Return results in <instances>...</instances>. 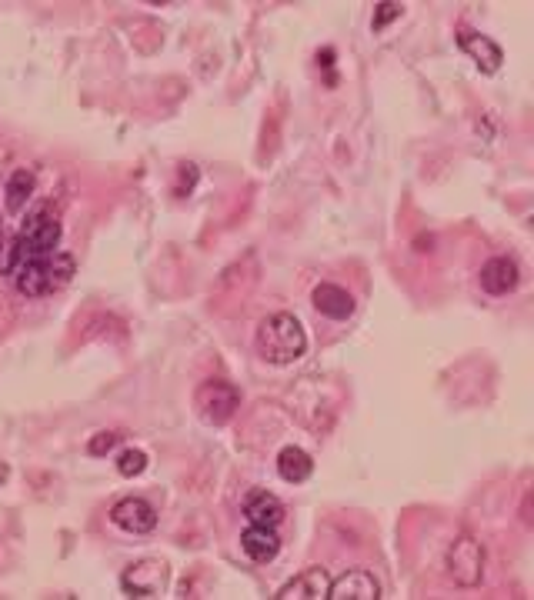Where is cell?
<instances>
[{
  "instance_id": "1",
  "label": "cell",
  "mask_w": 534,
  "mask_h": 600,
  "mask_svg": "<svg viewBox=\"0 0 534 600\" xmlns=\"http://www.w3.org/2000/svg\"><path fill=\"white\" fill-rule=\"evenodd\" d=\"M257 354H261L267 364H294L308 354V334H304V324L288 310H278V314L264 317L261 327H257Z\"/></svg>"
},
{
  "instance_id": "2",
  "label": "cell",
  "mask_w": 534,
  "mask_h": 600,
  "mask_svg": "<svg viewBox=\"0 0 534 600\" xmlns=\"http://www.w3.org/2000/svg\"><path fill=\"white\" fill-rule=\"evenodd\" d=\"M71 277H74V257L64 254V250L44 257H27L14 270V284L24 297H47L71 284Z\"/></svg>"
},
{
  "instance_id": "3",
  "label": "cell",
  "mask_w": 534,
  "mask_h": 600,
  "mask_svg": "<svg viewBox=\"0 0 534 600\" xmlns=\"http://www.w3.org/2000/svg\"><path fill=\"white\" fill-rule=\"evenodd\" d=\"M61 220L47 204H41L37 210L27 214V220L21 224V230L11 237L14 244V257H17V267H21V260L27 257H44V254H57V247H61ZM14 267V270H17Z\"/></svg>"
},
{
  "instance_id": "4",
  "label": "cell",
  "mask_w": 534,
  "mask_h": 600,
  "mask_svg": "<svg viewBox=\"0 0 534 600\" xmlns=\"http://www.w3.org/2000/svg\"><path fill=\"white\" fill-rule=\"evenodd\" d=\"M444 570L458 587H478L484 580V547L471 534L454 537L444 550Z\"/></svg>"
},
{
  "instance_id": "5",
  "label": "cell",
  "mask_w": 534,
  "mask_h": 600,
  "mask_svg": "<svg viewBox=\"0 0 534 600\" xmlns=\"http://www.w3.org/2000/svg\"><path fill=\"white\" fill-rule=\"evenodd\" d=\"M237 407H241V390L227 384V380H207L197 390V410H201L207 424H227Z\"/></svg>"
},
{
  "instance_id": "6",
  "label": "cell",
  "mask_w": 534,
  "mask_h": 600,
  "mask_svg": "<svg viewBox=\"0 0 534 600\" xmlns=\"http://www.w3.org/2000/svg\"><path fill=\"white\" fill-rule=\"evenodd\" d=\"M121 587L127 597L137 600L157 597L167 587V564L164 560H137L121 574Z\"/></svg>"
},
{
  "instance_id": "7",
  "label": "cell",
  "mask_w": 534,
  "mask_h": 600,
  "mask_svg": "<svg viewBox=\"0 0 534 600\" xmlns=\"http://www.w3.org/2000/svg\"><path fill=\"white\" fill-rule=\"evenodd\" d=\"M458 47L478 64L481 74H498L504 64V50L494 44L488 34H478V30H471V27L458 30Z\"/></svg>"
},
{
  "instance_id": "8",
  "label": "cell",
  "mask_w": 534,
  "mask_h": 600,
  "mask_svg": "<svg viewBox=\"0 0 534 600\" xmlns=\"http://www.w3.org/2000/svg\"><path fill=\"white\" fill-rule=\"evenodd\" d=\"M111 520L127 534H151L157 527V510L144 497H124L111 507Z\"/></svg>"
},
{
  "instance_id": "9",
  "label": "cell",
  "mask_w": 534,
  "mask_h": 600,
  "mask_svg": "<svg viewBox=\"0 0 534 600\" xmlns=\"http://www.w3.org/2000/svg\"><path fill=\"white\" fill-rule=\"evenodd\" d=\"M328 587H331V577L324 567H308L304 574L291 577L284 584L274 600H328Z\"/></svg>"
},
{
  "instance_id": "10",
  "label": "cell",
  "mask_w": 534,
  "mask_h": 600,
  "mask_svg": "<svg viewBox=\"0 0 534 600\" xmlns=\"http://www.w3.org/2000/svg\"><path fill=\"white\" fill-rule=\"evenodd\" d=\"M381 584L368 570H348V574L334 577L328 587V600H378Z\"/></svg>"
},
{
  "instance_id": "11",
  "label": "cell",
  "mask_w": 534,
  "mask_h": 600,
  "mask_svg": "<svg viewBox=\"0 0 534 600\" xmlns=\"http://www.w3.org/2000/svg\"><path fill=\"white\" fill-rule=\"evenodd\" d=\"M518 284H521V270L511 257H491L488 264L481 267V287L488 290L491 297H508Z\"/></svg>"
},
{
  "instance_id": "12",
  "label": "cell",
  "mask_w": 534,
  "mask_h": 600,
  "mask_svg": "<svg viewBox=\"0 0 534 600\" xmlns=\"http://www.w3.org/2000/svg\"><path fill=\"white\" fill-rule=\"evenodd\" d=\"M311 304L321 317H331V320H348L354 314L351 290H344L338 284H318L311 294Z\"/></svg>"
},
{
  "instance_id": "13",
  "label": "cell",
  "mask_w": 534,
  "mask_h": 600,
  "mask_svg": "<svg viewBox=\"0 0 534 600\" xmlns=\"http://www.w3.org/2000/svg\"><path fill=\"white\" fill-rule=\"evenodd\" d=\"M241 550L254 564H267L281 554V537H278V527H257L251 524L241 534Z\"/></svg>"
},
{
  "instance_id": "14",
  "label": "cell",
  "mask_w": 534,
  "mask_h": 600,
  "mask_svg": "<svg viewBox=\"0 0 534 600\" xmlns=\"http://www.w3.org/2000/svg\"><path fill=\"white\" fill-rule=\"evenodd\" d=\"M244 517L257 527H278L284 520V504L267 490H251L244 497Z\"/></svg>"
},
{
  "instance_id": "15",
  "label": "cell",
  "mask_w": 534,
  "mask_h": 600,
  "mask_svg": "<svg viewBox=\"0 0 534 600\" xmlns=\"http://www.w3.org/2000/svg\"><path fill=\"white\" fill-rule=\"evenodd\" d=\"M278 474H281V480H288V484H304V480H311V474H314V460L308 450L284 447L278 454Z\"/></svg>"
},
{
  "instance_id": "16",
  "label": "cell",
  "mask_w": 534,
  "mask_h": 600,
  "mask_svg": "<svg viewBox=\"0 0 534 600\" xmlns=\"http://www.w3.org/2000/svg\"><path fill=\"white\" fill-rule=\"evenodd\" d=\"M31 194H34V174L31 170H14L11 177H7V187H4V207H7V214H14V217H21L24 210H27V200H31Z\"/></svg>"
},
{
  "instance_id": "17",
  "label": "cell",
  "mask_w": 534,
  "mask_h": 600,
  "mask_svg": "<svg viewBox=\"0 0 534 600\" xmlns=\"http://www.w3.org/2000/svg\"><path fill=\"white\" fill-rule=\"evenodd\" d=\"M117 470H121V477H137L147 470V454L144 450H121V457H117Z\"/></svg>"
},
{
  "instance_id": "18",
  "label": "cell",
  "mask_w": 534,
  "mask_h": 600,
  "mask_svg": "<svg viewBox=\"0 0 534 600\" xmlns=\"http://www.w3.org/2000/svg\"><path fill=\"white\" fill-rule=\"evenodd\" d=\"M401 4H394V0H384V4H378L374 7V20H371V27H374V34H381V30H388V24L391 20H398L401 17Z\"/></svg>"
},
{
  "instance_id": "19",
  "label": "cell",
  "mask_w": 534,
  "mask_h": 600,
  "mask_svg": "<svg viewBox=\"0 0 534 600\" xmlns=\"http://www.w3.org/2000/svg\"><path fill=\"white\" fill-rule=\"evenodd\" d=\"M117 440H121V434H107V430H101L91 444H87V450H91L94 457H101V454H107V450H114L117 447Z\"/></svg>"
}]
</instances>
